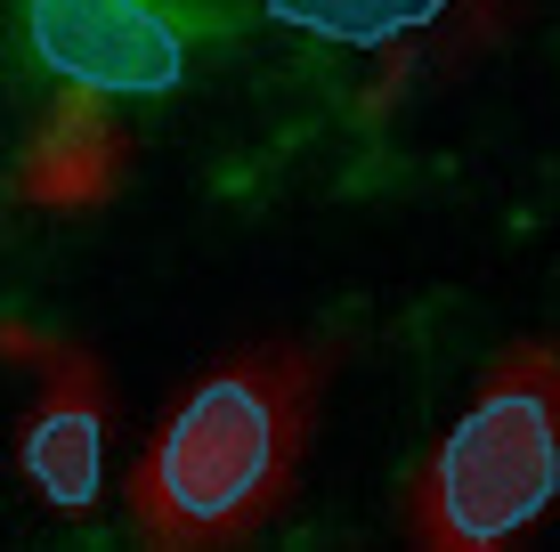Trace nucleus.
<instances>
[{"label": "nucleus", "mask_w": 560, "mask_h": 552, "mask_svg": "<svg viewBox=\"0 0 560 552\" xmlns=\"http://www.w3.org/2000/svg\"><path fill=\"white\" fill-rule=\"evenodd\" d=\"M317 357L244 350L171 407L163 439L130 471V512L154 544H244L284 504L308 439Z\"/></svg>", "instance_id": "nucleus-1"}, {"label": "nucleus", "mask_w": 560, "mask_h": 552, "mask_svg": "<svg viewBox=\"0 0 560 552\" xmlns=\"http://www.w3.org/2000/svg\"><path fill=\"white\" fill-rule=\"evenodd\" d=\"M560 488V357L552 350H512L488 374L479 407L455 423L439 447L431 480L415 496V537L488 552L520 537Z\"/></svg>", "instance_id": "nucleus-2"}, {"label": "nucleus", "mask_w": 560, "mask_h": 552, "mask_svg": "<svg viewBox=\"0 0 560 552\" xmlns=\"http://www.w3.org/2000/svg\"><path fill=\"white\" fill-rule=\"evenodd\" d=\"M33 49L98 98H154L179 82V33L147 0H33Z\"/></svg>", "instance_id": "nucleus-3"}, {"label": "nucleus", "mask_w": 560, "mask_h": 552, "mask_svg": "<svg viewBox=\"0 0 560 552\" xmlns=\"http://www.w3.org/2000/svg\"><path fill=\"white\" fill-rule=\"evenodd\" d=\"M0 341H9L16 357H33L42 366V423H33L25 439V471L42 480L49 504H90L98 496V463H106V423H98V374H90L82 350H66V341H33L25 326H0Z\"/></svg>", "instance_id": "nucleus-4"}, {"label": "nucleus", "mask_w": 560, "mask_h": 552, "mask_svg": "<svg viewBox=\"0 0 560 552\" xmlns=\"http://www.w3.org/2000/svg\"><path fill=\"white\" fill-rule=\"evenodd\" d=\"M439 9H447V0H268L277 25H301V33H317V42H350V49H382V42H398V33L431 25Z\"/></svg>", "instance_id": "nucleus-5"}, {"label": "nucleus", "mask_w": 560, "mask_h": 552, "mask_svg": "<svg viewBox=\"0 0 560 552\" xmlns=\"http://www.w3.org/2000/svg\"><path fill=\"white\" fill-rule=\"evenodd\" d=\"M106 179H114V139L90 122V114L57 122L49 163L33 171V196H42V203H90V196H106Z\"/></svg>", "instance_id": "nucleus-6"}]
</instances>
